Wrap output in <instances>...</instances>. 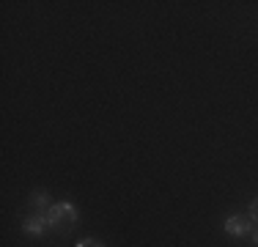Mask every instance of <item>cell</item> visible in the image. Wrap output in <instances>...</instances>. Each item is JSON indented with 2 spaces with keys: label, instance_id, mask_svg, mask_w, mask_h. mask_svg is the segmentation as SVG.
<instances>
[{
  "label": "cell",
  "instance_id": "6da1fadb",
  "mask_svg": "<svg viewBox=\"0 0 258 247\" xmlns=\"http://www.w3.org/2000/svg\"><path fill=\"white\" fill-rule=\"evenodd\" d=\"M47 222H50V228H55V231H72L77 222V209L69 201H60V203L47 209Z\"/></svg>",
  "mask_w": 258,
  "mask_h": 247
},
{
  "label": "cell",
  "instance_id": "5b68a950",
  "mask_svg": "<svg viewBox=\"0 0 258 247\" xmlns=\"http://www.w3.org/2000/svg\"><path fill=\"white\" fill-rule=\"evenodd\" d=\"M250 220H253V222H258V198H255L253 203H250Z\"/></svg>",
  "mask_w": 258,
  "mask_h": 247
},
{
  "label": "cell",
  "instance_id": "277c9868",
  "mask_svg": "<svg viewBox=\"0 0 258 247\" xmlns=\"http://www.w3.org/2000/svg\"><path fill=\"white\" fill-rule=\"evenodd\" d=\"M47 201H50V198H47V193H33L30 195V203H33V209H39V214H47L44 209H47Z\"/></svg>",
  "mask_w": 258,
  "mask_h": 247
},
{
  "label": "cell",
  "instance_id": "52a82bcc",
  "mask_svg": "<svg viewBox=\"0 0 258 247\" xmlns=\"http://www.w3.org/2000/svg\"><path fill=\"white\" fill-rule=\"evenodd\" d=\"M250 236H253V244L258 247V228H253V233H250Z\"/></svg>",
  "mask_w": 258,
  "mask_h": 247
},
{
  "label": "cell",
  "instance_id": "7a4b0ae2",
  "mask_svg": "<svg viewBox=\"0 0 258 247\" xmlns=\"http://www.w3.org/2000/svg\"><path fill=\"white\" fill-rule=\"evenodd\" d=\"M255 222L250 217H242V214H233V217L225 220V231L231 233V236H244V233H253Z\"/></svg>",
  "mask_w": 258,
  "mask_h": 247
},
{
  "label": "cell",
  "instance_id": "3957f363",
  "mask_svg": "<svg viewBox=\"0 0 258 247\" xmlns=\"http://www.w3.org/2000/svg\"><path fill=\"white\" fill-rule=\"evenodd\" d=\"M47 225H50V222H47V214H30V217L22 222V228H25L28 233H44Z\"/></svg>",
  "mask_w": 258,
  "mask_h": 247
},
{
  "label": "cell",
  "instance_id": "8992f818",
  "mask_svg": "<svg viewBox=\"0 0 258 247\" xmlns=\"http://www.w3.org/2000/svg\"><path fill=\"white\" fill-rule=\"evenodd\" d=\"M77 247H104V244L96 242V239H83V242H80Z\"/></svg>",
  "mask_w": 258,
  "mask_h": 247
}]
</instances>
